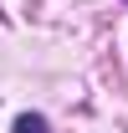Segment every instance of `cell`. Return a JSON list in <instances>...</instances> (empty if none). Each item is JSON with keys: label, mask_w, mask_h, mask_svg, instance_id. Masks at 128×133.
Listing matches in <instances>:
<instances>
[{"label": "cell", "mask_w": 128, "mask_h": 133, "mask_svg": "<svg viewBox=\"0 0 128 133\" xmlns=\"http://www.w3.org/2000/svg\"><path fill=\"white\" fill-rule=\"evenodd\" d=\"M10 133H51V123H46L41 113H21V118H16V128H10Z\"/></svg>", "instance_id": "6da1fadb"}]
</instances>
